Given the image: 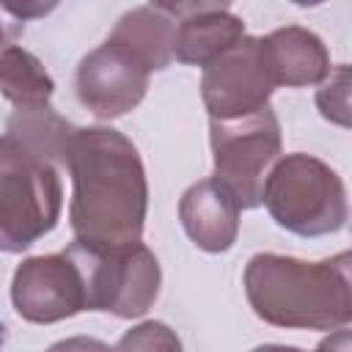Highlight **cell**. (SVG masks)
<instances>
[{
    "label": "cell",
    "mask_w": 352,
    "mask_h": 352,
    "mask_svg": "<svg viewBox=\"0 0 352 352\" xmlns=\"http://www.w3.org/2000/svg\"><path fill=\"white\" fill-rule=\"evenodd\" d=\"M314 102L324 121L352 129V63L333 66L327 80L316 88Z\"/></svg>",
    "instance_id": "16"
},
{
    "label": "cell",
    "mask_w": 352,
    "mask_h": 352,
    "mask_svg": "<svg viewBox=\"0 0 352 352\" xmlns=\"http://www.w3.org/2000/svg\"><path fill=\"white\" fill-rule=\"evenodd\" d=\"M148 69L124 47L104 38L96 50L82 55L74 88L80 104L99 121H113L135 110L148 91Z\"/></svg>",
    "instance_id": "9"
},
{
    "label": "cell",
    "mask_w": 352,
    "mask_h": 352,
    "mask_svg": "<svg viewBox=\"0 0 352 352\" xmlns=\"http://www.w3.org/2000/svg\"><path fill=\"white\" fill-rule=\"evenodd\" d=\"M264 206L283 231L305 239L336 234L349 217L344 179L305 151L283 154L275 162L264 184Z\"/></svg>",
    "instance_id": "3"
},
{
    "label": "cell",
    "mask_w": 352,
    "mask_h": 352,
    "mask_svg": "<svg viewBox=\"0 0 352 352\" xmlns=\"http://www.w3.org/2000/svg\"><path fill=\"white\" fill-rule=\"evenodd\" d=\"M69 250L77 256L88 280V311H104L118 319H140L157 302L162 270L148 245L132 242L96 248L74 239Z\"/></svg>",
    "instance_id": "6"
},
{
    "label": "cell",
    "mask_w": 352,
    "mask_h": 352,
    "mask_svg": "<svg viewBox=\"0 0 352 352\" xmlns=\"http://www.w3.org/2000/svg\"><path fill=\"white\" fill-rule=\"evenodd\" d=\"M0 88L14 110L47 107L55 94V80L33 52L6 44L0 52Z\"/></svg>",
    "instance_id": "15"
},
{
    "label": "cell",
    "mask_w": 352,
    "mask_h": 352,
    "mask_svg": "<svg viewBox=\"0 0 352 352\" xmlns=\"http://www.w3.org/2000/svg\"><path fill=\"white\" fill-rule=\"evenodd\" d=\"M314 352H352V330L341 327V330H333L327 333Z\"/></svg>",
    "instance_id": "19"
},
{
    "label": "cell",
    "mask_w": 352,
    "mask_h": 352,
    "mask_svg": "<svg viewBox=\"0 0 352 352\" xmlns=\"http://www.w3.org/2000/svg\"><path fill=\"white\" fill-rule=\"evenodd\" d=\"M176 19V60L206 69L223 52L236 47L248 33L242 16L228 3H162Z\"/></svg>",
    "instance_id": "10"
},
{
    "label": "cell",
    "mask_w": 352,
    "mask_h": 352,
    "mask_svg": "<svg viewBox=\"0 0 352 352\" xmlns=\"http://www.w3.org/2000/svg\"><path fill=\"white\" fill-rule=\"evenodd\" d=\"M63 209L58 162L0 140V248L22 253L47 236Z\"/></svg>",
    "instance_id": "4"
},
{
    "label": "cell",
    "mask_w": 352,
    "mask_h": 352,
    "mask_svg": "<svg viewBox=\"0 0 352 352\" xmlns=\"http://www.w3.org/2000/svg\"><path fill=\"white\" fill-rule=\"evenodd\" d=\"M275 82L261 60L258 36H245L201 74V99L214 121H234L270 107Z\"/></svg>",
    "instance_id": "8"
},
{
    "label": "cell",
    "mask_w": 352,
    "mask_h": 352,
    "mask_svg": "<svg viewBox=\"0 0 352 352\" xmlns=\"http://www.w3.org/2000/svg\"><path fill=\"white\" fill-rule=\"evenodd\" d=\"M3 6H6V11H11L14 16H19V19H30V16H41V14H47V11H52L55 8V3H38V0H28V3H14V0H3Z\"/></svg>",
    "instance_id": "20"
},
{
    "label": "cell",
    "mask_w": 352,
    "mask_h": 352,
    "mask_svg": "<svg viewBox=\"0 0 352 352\" xmlns=\"http://www.w3.org/2000/svg\"><path fill=\"white\" fill-rule=\"evenodd\" d=\"M261 41V60L270 74V80L286 88H308L322 85L330 74V52L324 41L302 28V25H286L267 36H258Z\"/></svg>",
    "instance_id": "11"
},
{
    "label": "cell",
    "mask_w": 352,
    "mask_h": 352,
    "mask_svg": "<svg viewBox=\"0 0 352 352\" xmlns=\"http://www.w3.org/2000/svg\"><path fill=\"white\" fill-rule=\"evenodd\" d=\"M239 204L214 179L190 184L179 198V220L190 242L206 253H226L239 236Z\"/></svg>",
    "instance_id": "12"
},
{
    "label": "cell",
    "mask_w": 352,
    "mask_h": 352,
    "mask_svg": "<svg viewBox=\"0 0 352 352\" xmlns=\"http://www.w3.org/2000/svg\"><path fill=\"white\" fill-rule=\"evenodd\" d=\"M11 302L33 324H55L88 311V280L77 256L66 248L22 258L11 278Z\"/></svg>",
    "instance_id": "7"
},
{
    "label": "cell",
    "mask_w": 352,
    "mask_h": 352,
    "mask_svg": "<svg viewBox=\"0 0 352 352\" xmlns=\"http://www.w3.org/2000/svg\"><path fill=\"white\" fill-rule=\"evenodd\" d=\"M77 126H72L63 116H58L50 104L47 107H28L14 110L6 118L3 138L16 143L19 148L38 154L44 160H52L58 165H66V148Z\"/></svg>",
    "instance_id": "14"
},
{
    "label": "cell",
    "mask_w": 352,
    "mask_h": 352,
    "mask_svg": "<svg viewBox=\"0 0 352 352\" xmlns=\"http://www.w3.org/2000/svg\"><path fill=\"white\" fill-rule=\"evenodd\" d=\"M176 30L179 19L162 3H148L121 14L107 38L132 52L148 72H160L176 60Z\"/></svg>",
    "instance_id": "13"
},
{
    "label": "cell",
    "mask_w": 352,
    "mask_h": 352,
    "mask_svg": "<svg viewBox=\"0 0 352 352\" xmlns=\"http://www.w3.org/2000/svg\"><path fill=\"white\" fill-rule=\"evenodd\" d=\"M44 352H116V349H110L104 341L91 338V336H69V338L50 344Z\"/></svg>",
    "instance_id": "18"
},
{
    "label": "cell",
    "mask_w": 352,
    "mask_h": 352,
    "mask_svg": "<svg viewBox=\"0 0 352 352\" xmlns=\"http://www.w3.org/2000/svg\"><path fill=\"white\" fill-rule=\"evenodd\" d=\"M72 176L69 226L77 242L118 248L140 242L148 182L138 146L113 126H82L66 148Z\"/></svg>",
    "instance_id": "1"
},
{
    "label": "cell",
    "mask_w": 352,
    "mask_h": 352,
    "mask_svg": "<svg viewBox=\"0 0 352 352\" xmlns=\"http://www.w3.org/2000/svg\"><path fill=\"white\" fill-rule=\"evenodd\" d=\"M209 146L214 162V182L223 184L239 209L264 204V184L280 160V121L272 107L234 121L209 118Z\"/></svg>",
    "instance_id": "5"
},
{
    "label": "cell",
    "mask_w": 352,
    "mask_h": 352,
    "mask_svg": "<svg viewBox=\"0 0 352 352\" xmlns=\"http://www.w3.org/2000/svg\"><path fill=\"white\" fill-rule=\"evenodd\" d=\"M253 314L286 330H341L352 324V248L322 261L256 253L242 275Z\"/></svg>",
    "instance_id": "2"
},
{
    "label": "cell",
    "mask_w": 352,
    "mask_h": 352,
    "mask_svg": "<svg viewBox=\"0 0 352 352\" xmlns=\"http://www.w3.org/2000/svg\"><path fill=\"white\" fill-rule=\"evenodd\" d=\"M250 352H305V349L302 346H294V344H258Z\"/></svg>",
    "instance_id": "21"
},
{
    "label": "cell",
    "mask_w": 352,
    "mask_h": 352,
    "mask_svg": "<svg viewBox=\"0 0 352 352\" xmlns=\"http://www.w3.org/2000/svg\"><path fill=\"white\" fill-rule=\"evenodd\" d=\"M113 349L116 352H184L179 333L157 319H146L129 327Z\"/></svg>",
    "instance_id": "17"
}]
</instances>
